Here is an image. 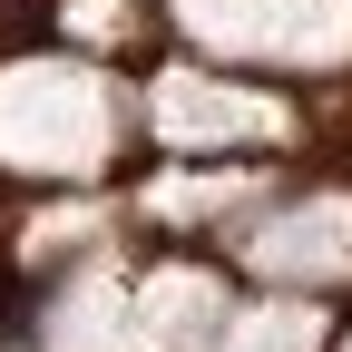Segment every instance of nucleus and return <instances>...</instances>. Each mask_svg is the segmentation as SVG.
I'll return each mask as SVG.
<instances>
[{
    "mask_svg": "<svg viewBox=\"0 0 352 352\" xmlns=\"http://www.w3.org/2000/svg\"><path fill=\"white\" fill-rule=\"evenodd\" d=\"M118 10H127V0H78V30L88 39H118Z\"/></svg>",
    "mask_w": 352,
    "mask_h": 352,
    "instance_id": "nucleus-2",
    "label": "nucleus"
},
{
    "mask_svg": "<svg viewBox=\"0 0 352 352\" xmlns=\"http://www.w3.org/2000/svg\"><path fill=\"white\" fill-rule=\"evenodd\" d=\"M235 352H314V314H245Z\"/></svg>",
    "mask_w": 352,
    "mask_h": 352,
    "instance_id": "nucleus-1",
    "label": "nucleus"
}]
</instances>
